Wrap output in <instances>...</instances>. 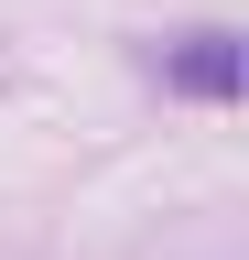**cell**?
<instances>
[{"label":"cell","mask_w":249,"mask_h":260,"mask_svg":"<svg viewBox=\"0 0 249 260\" xmlns=\"http://www.w3.org/2000/svg\"><path fill=\"white\" fill-rule=\"evenodd\" d=\"M173 76H184V87H206V98H228V87H238V54H228V32H195V54H184Z\"/></svg>","instance_id":"6da1fadb"}]
</instances>
